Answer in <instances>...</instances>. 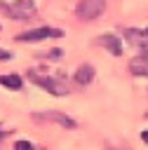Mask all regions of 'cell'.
Segmentation results:
<instances>
[{
	"instance_id": "cell-1",
	"label": "cell",
	"mask_w": 148,
	"mask_h": 150,
	"mask_svg": "<svg viewBox=\"0 0 148 150\" xmlns=\"http://www.w3.org/2000/svg\"><path fill=\"white\" fill-rule=\"evenodd\" d=\"M0 9L12 19V21H28L35 16L38 7L35 0H14V2H0Z\"/></svg>"
},
{
	"instance_id": "cell-2",
	"label": "cell",
	"mask_w": 148,
	"mask_h": 150,
	"mask_svg": "<svg viewBox=\"0 0 148 150\" xmlns=\"http://www.w3.org/2000/svg\"><path fill=\"white\" fill-rule=\"evenodd\" d=\"M28 77L35 82V84H40V87H45L49 94H54V96H68V87H66V82H63V77L61 75H54V77H42V75H38V73H28Z\"/></svg>"
},
{
	"instance_id": "cell-3",
	"label": "cell",
	"mask_w": 148,
	"mask_h": 150,
	"mask_svg": "<svg viewBox=\"0 0 148 150\" xmlns=\"http://www.w3.org/2000/svg\"><path fill=\"white\" fill-rule=\"evenodd\" d=\"M103 9H106V0H80L75 7V14L82 21H94L103 14Z\"/></svg>"
},
{
	"instance_id": "cell-4",
	"label": "cell",
	"mask_w": 148,
	"mask_h": 150,
	"mask_svg": "<svg viewBox=\"0 0 148 150\" xmlns=\"http://www.w3.org/2000/svg\"><path fill=\"white\" fill-rule=\"evenodd\" d=\"M63 30L61 28H35V30H26L21 35H16L19 42H40V40H47V38H61Z\"/></svg>"
},
{
	"instance_id": "cell-5",
	"label": "cell",
	"mask_w": 148,
	"mask_h": 150,
	"mask_svg": "<svg viewBox=\"0 0 148 150\" xmlns=\"http://www.w3.org/2000/svg\"><path fill=\"white\" fill-rule=\"evenodd\" d=\"M35 122H54V124H61V127H68L73 129L75 127V120H70L66 112H59V110H45V112H35L33 115Z\"/></svg>"
},
{
	"instance_id": "cell-6",
	"label": "cell",
	"mask_w": 148,
	"mask_h": 150,
	"mask_svg": "<svg viewBox=\"0 0 148 150\" xmlns=\"http://www.w3.org/2000/svg\"><path fill=\"white\" fill-rule=\"evenodd\" d=\"M129 70H132L134 75H139V77H148V45L141 47V49H139V56L132 59Z\"/></svg>"
},
{
	"instance_id": "cell-7",
	"label": "cell",
	"mask_w": 148,
	"mask_h": 150,
	"mask_svg": "<svg viewBox=\"0 0 148 150\" xmlns=\"http://www.w3.org/2000/svg\"><path fill=\"white\" fill-rule=\"evenodd\" d=\"M99 45L106 47L113 56H120V54H122V42H120V38H115L113 33H103V35L99 38Z\"/></svg>"
},
{
	"instance_id": "cell-8",
	"label": "cell",
	"mask_w": 148,
	"mask_h": 150,
	"mask_svg": "<svg viewBox=\"0 0 148 150\" xmlns=\"http://www.w3.org/2000/svg\"><path fill=\"white\" fill-rule=\"evenodd\" d=\"M73 80H75V84H89L92 80H94V68L89 66V63H85V66H80L78 70H75V75H73Z\"/></svg>"
},
{
	"instance_id": "cell-9",
	"label": "cell",
	"mask_w": 148,
	"mask_h": 150,
	"mask_svg": "<svg viewBox=\"0 0 148 150\" xmlns=\"http://www.w3.org/2000/svg\"><path fill=\"white\" fill-rule=\"evenodd\" d=\"M0 84L2 87H7V89H21V75H14V73H9V75H0Z\"/></svg>"
},
{
	"instance_id": "cell-10",
	"label": "cell",
	"mask_w": 148,
	"mask_h": 150,
	"mask_svg": "<svg viewBox=\"0 0 148 150\" xmlns=\"http://www.w3.org/2000/svg\"><path fill=\"white\" fill-rule=\"evenodd\" d=\"M14 150H35V148H33V143H28V141H16V143H14Z\"/></svg>"
},
{
	"instance_id": "cell-11",
	"label": "cell",
	"mask_w": 148,
	"mask_h": 150,
	"mask_svg": "<svg viewBox=\"0 0 148 150\" xmlns=\"http://www.w3.org/2000/svg\"><path fill=\"white\" fill-rule=\"evenodd\" d=\"M61 56H63L61 49H52V52H47V59H61Z\"/></svg>"
},
{
	"instance_id": "cell-12",
	"label": "cell",
	"mask_w": 148,
	"mask_h": 150,
	"mask_svg": "<svg viewBox=\"0 0 148 150\" xmlns=\"http://www.w3.org/2000/svg\"><path fill=\"white\" fill-rule=\"evenodd\" d=\"M12 59V52H7V49H0V61H9Z\"/></svg>"
},
{
	"instance_id": "cell-13",
	"label": "cell",
	"mask_w": 148,
	"mask_h": 150,
	"mask_svg": "<svg viewBox=\"0 0 148 150\" xmlns=\"http://www.w3.org/2000/svg\"><path fill=\"white\" fill-rule=\"evenodd\" d=\"M141 138H143V143H148V129H146V131H141Z\"/></svg>"
},
{
	"instance_id": "cell-14",
	"label": "cell",
	"mask_w": 148,
	"mask_h": 150,
	"mask_svg": "<svg viewBox=\"0 0 148 150\" xmlns=\"http://www.w3.org/2000/svg\"><path fill=\"white\" fill-rule=\"evenodd\" d=\"M5 134H7V131H0V138H2V136H5Z\"/></svg>"
}]
</instances>
